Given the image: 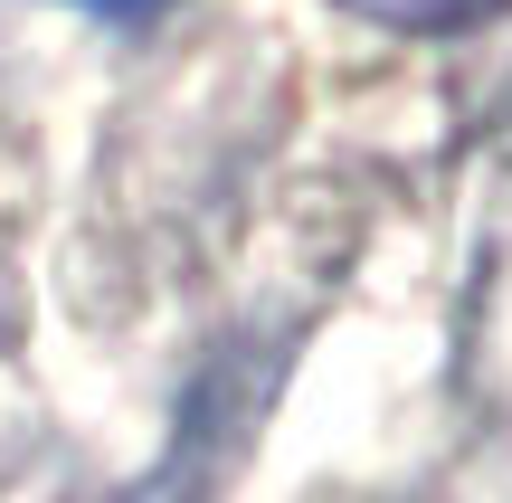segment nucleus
Instances as JSON below:
<instances>
[{
  "instance_id": "2",
  "label": "nucleus",
  "mask_w": 512,
  "mask_h": 503,
  "mask_svg": "<svg viewBox=\"0 0 512 503\" xmlns=\"http://www.w3.org/2000/svg\"><path fill=\"white\" fill-rule=\"evenodd\" d=\"M76 10H143V0H76Z\"/></svg>"
},
{
  "instance_id": "1",
  "label": "nucleus",
  "mask_w": 512,
  "mask_h": 503,
  "mask_svg": "<svg viewBox=\"0 0 512 503\" xmlns=\"http://www.w3.org/2000/svg\"><path fill=\"white\" fill-rule=\"evenodd\" d=\"M342 10L380 19V29H408V38H456V29H484L503 0H342Z\"/></svg>"
}]
</instances>
